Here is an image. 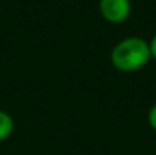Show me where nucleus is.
<instances>
[{"label": "nucleus", "mask_w": 156, "mask_h": 155, "mask_svg": "<svg viewBox=\"0 0 156 155\" xmlns=\"http://www.w3.org/2000/svg\"><path fill=\"white\" fill-rule=\"evenodd\" d=\"M149 123H150V126L156 131V103L150 108V111H149Z\"/></svg>", "instance_id": "obj_4"}, {"label": "nucleus", "mask_w": 156, "mask_h": 155, "mask_svg": "<svg viewBox=\"0 0 156 155\" xmlns=\"http://www.w3.org/2000/svg\"><path fill=\"white\" fill-rule=\"evenodd\" d=\"M14 131V120L12 117L0 109V142L6 140Z\"/></svg>", "instance_id": "obj_3"}, {"label": "nucleus", "mask_w": 156, "mask_h": 155, "mask_svg": "<svg viewBox=\"0 0 156 155\" xmlns=\"http://www.w3.org/2000/svg\"><path fill=\"white\" fill-rule=\"evenodd\" d=\"M149 50H150V56L156 59V35L150 40V43H149Z\"/></svg>", "instance_id": "obj_5"}, {"label": "nucleus", "mask_w": 156, "mask_h": 155, "mask_svg": "<svg viewBox=\"0 0 156 155\" xmlns=\"http://www.w3.org/2000/svg\"><path fill=\"white\" fill-rule=\"evenodd\" d=\"M149 43L138 37L121 40L111 53L112 65L120 72H135L143 68L150 61Z\"/></svg>", "instance_id": "obj_1"}, {"label": "nucleus", "mask_w": 156, "mask_h": 155, "mask_svg": "<svg viewBox=\"0 0 156 155\" xmlns=\"http://www.w3.org/2000/svg\"><path fill=\"white\" fill-rule=\"evenodd\" d=\"M100 14L109 23H121L130 14L129 0H100Z\"/></svg>", "instance_id": "obj_2"}]
</instances>
